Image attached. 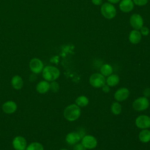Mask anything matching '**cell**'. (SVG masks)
I'll use <instances>...</instances> for the list:
<instances>
[{
	"instance_id": "cell-1",
	"label": "cell",
	"mask_w": 150,
	"mask_h": 150,
	"mask_svg": "<svg viewBox=\"0 0 150 150\" xmlns=\"http://www.w3.org/2000/svg\"><path fill=\"white\" fill-rule=\"evenodd\" d=\"M81 114V110L77 105L73 104L68 105L63 112L64 117L68 121H74L77 120Z\"/></svg>"
},
{
	"instance_id": "cell-2",
	"label": "cell",
	"mask_w": 150,
	"mask_h": 150,
	"mask_svg": "<svg viewBox=\"0 0 150 150\" xmlns=\"http://www.w3.org/2000/svg\"><path fill=\"white\" fill-rule=\"evenodd\" d=\"M42 75L46 81H53L56 80L60 76V71L56 67L47 66L43 68Z\"/></svg>"
},
{
	"instance_id": "cell-3",
	"label": "cell",
	"mask_w": 150,
	"mask_h": 150,
	"mask_svg": "<svg viewBox=\"0 0 150 150\" xmlns=\"http://www.w3.org/2000/svg\"><path fill=\"white\" fill-rule=\"evenodd\" d=\"M101 14L107 19H112L116 15V9L115 7L108 2L104 3L101 7Z\"/></svg>"
},
{
	"instance_id": "cell-4",
	"label": "cell",
	"mask_w": 150,
	"mask_h": 150,
	"mask_svg": "<svg viewBox=\"0 0 150 150\" xmlns=\"http://www.w3.org/2000/svg\"><path fill=\"white\" fill-rule=\"evenodd\" d=\"M89 81L93 87L100 88L105 84L106 80L105 77L101 73H94L90 76Z\"/></svg>"
},
{
	"instance_id": "cell-5",
	"label": "cell",
	"mask_w": 150,
	"mask_h": 150,
	"mask_svg": "<svg viewBox=\"0 0 150 150\" xmlns=\"http://www.w3.org/2000/svg\"><path fill=\"white\" fill-rule=\"evenodd\" d=\"M149 103V100L145 97H141L136 99L132 103V107L136 111H141L148 108Z\"/></svg>"
},
{
	"instance_id": "cell-6",
	"label": "cell",
	"mask_w": 150,
	"mask_h": 150,
	"mask_svg": "<svg viewBox=\"0 0 150 150\" xmlns=\"http://www.w3.org/2000/svg\"><path fill=\"white\" fill-rule=\"evenodd\" d=\"M135 124L141 129L148 128L150 127V117L145 115H139L135 120Z\"/></svg>"
},
{
	"instance_id": "cell-7",
	"label": "cell",
	"mask_w": 150,
	"mask_h": 150,
	"mask_svg": "<svg viewBox=\"0 0 150 150\" xmlns=\"http://www.w3.org/2000/svg\"><path fill=\"white\" fill-rule=\"evenodd\" d=\"M29 67L33 73L39 74L41 73L43 69V64L40 59L34 58L30 60Z\"/></svg>"
},
{
	"instance_id": "cell-8",
	"label": "cell",
	"mask_w": 150,
	"mask_h": 150,
	"mask_svg": "<svg viewBox=\"0 0 150 150\" xmlns=\"http://www.w3.org/2000/svg\"><path fill=\"white\" fill-rule=\"evenodd\" d=\"M129 22L131 26L134 29L139 30L142 27L144 21L142 16L140 15L138 13H134L130 17Z\"/></svg>"
},
{
	"instance_id": "cell-9",
	"label": "cell",
	"mask_w": 150,
	"mask_h": 150,
	"mask_svg": "<svg viewBox=\"0 0 150 150\" xmlns=\"http://www.w3.org/2000/svg\"><path fill=\"white\" fill-rule=\"evenodd\" d=\"M81 144L87 149H93L97 145L96 138L92 135H86L81 140Z\"/></svg>"
},
{
	"instance_id": "cell-10",
	"label": "cell",
	"mask_w": 150,
	"mask_h": 150,
	"mask_svg": "<svg viewBox=\"0 0 150 150\" xmlns=\"http://www.w3.org/2000/svg\"><path fill=\"white\" fill-rule=\"evenodd\" d=\"M12 145L16 150H25L27 147V142L23 137L17 136L13 139Z\"/></svg>"
},
{
	"instance_id": "cell-11",
	"label": "cell",
	"mask_w": 150,
	"mask_h": 150,
	"mask_svg": "<svg viewBox=\"0 0 150 150\" xmlns=\"http://www.w3.org/2000/svg\"><path fill=\"white\" fill-rule=\"evenodd\" d=\"M129 96V90L127 88H120L114 94V98L118 101H122L126 100Z\"/></svg>"
},
{
	"instance_id": "cell-12",
	"label": "cell",
	"mask_w": 150,
	"mask_h": 150,
	"mask_svg": "<svg viewBox=\"0 0 150 150\" xmlns=\"http://www.w3.org/2000/svg\"><path fill=\"white\" fill-rule=\"evenodd\" d=\"M119 7L123 12H129L134 8V2L132 0H122L120 3Z\"/></svg>"
},
{
	"instance_id": "cell-13",
	"label": "cell",
	"mask_w": 150,
	"mask_h": 150,
	"mask_svg": "<svg viewBox=\"0 0 150 150\" xmlns=\"http://www.w3.org/2000/svg\"><path fill=\"white\" fill-rule=\"evenodd\" d=\"M81 136L77 132H71L69 133L66 137V141L70 145H75L80 141Z\"/></svg>"
},
{
	"instance_id": "cell-14",
	"label": "cell",
	"mask_w": 150,
	"mask_h": 150,
	"mask_svg": "<svg viewBox=\"0 0 150 150\" xmlns=\"http://www.w3.org/2000/svg\"><path fill=\"white\" fill-rule=\"evenodd\" d=\"M17 109L16 104L12 101H8L2 105L3 111L7 114H12Z\"/></svg>"
},
{
	"instance_id": "cell-15",
	"label": "cell",
	"mask_w": 150,
	"mask_h": 150,
	"mask_svg": "<svg viewBox=\"0 0 150 150\" xmlns=\"http://www.w3.org/2000/svg\"><path fill=\"white\" fill-rule=\"evenodd\" d=\"M129 40L133 44L138 43L141 40V33L138 30H132L129 35Z\"/></svg>"
},
{
	"instance_id": "cell-16",
	"label": "cell",
	"mask_w": 150,
	"mask_h": 150,
	"mask_svg": "<svg viewBox=\"0 0 150 150\" xmlns=\"http://www.w3.org/2000/svg\"><path fill=\"white\" fill-rule=\"evenodd\" d=\"M50 89V83L47 81H41L36 86V90L38 93L44 94Z\"/></svg>"
},
{
	"instance_id": "cell-17",
	"label": "cell",
	"mask_w": 150,
	"mask_h": 150,
	"mask_svg": "<svg viewBox=\"0 0 150 150\" xmlns=\"http://www.w3.org/2000/svg\"><path fill=\"white\" fill-rule=\"evenodd\" d=\"M11 84L14 88L19 90L22 87L23 85V81L22 79L19 76H15L11 80Z\"/></svg>"
},
{
	"instance_id": "cell-18",
	"label": "cell",
	"mask_w": 150,
	"mask_h": 150,
	"mask_svg": "<svg viewBox=\"0 0 150 150\" xmlns=\"http://www.w3.org/2000/svg\"><path fill=\"white\" fill-rule=\"evenodd\" d=\"M120 81L119 76L117 74H111L108 76L106 80V83L110 87L115 86L118 84Z\"/></svg>"
},
{
	"instance_id": "cell-19",
	"label": "cell",
	"mask_w": 150,
	"mask_h": 150,
	"mask_svg": "<svg viewBox=\"0 0 150 150\" xmlns=\"http://www.w3.org/2000/svg\"><path fill=\"white\" fill-rule=\"evenodd\" d=\"M139 139L144 143L149 142L150 141V131L147 129H142L139 134Z\"/></svg>"
},
{
	"instance_id": "cell-20",
	"label": "cell",
	"mask_w": 150,
	"mask_h": 150,
	"mask_svg": "<svg viewBox=\"0 0 150 150\" xmlns=\"http://www.w3.org/2000/svg\"><path fill=\"white\" fill-rule=\"evenodd\" d=\"M113 69L111 66L108 64H103L100 68V72L104 76H108L112 73Z\"/></svg>"
},
{
	"instance_id": "cell-21",
	"label": "cell",
	"mask_w": 150,
	"mask_h": 150,
	"mask_svg": "<svg viewBox=\"0 0 150 150\" xmlns=\"http://www.w3.org/2000/svg\"><path fill=\"white\" fill-rule=\"evenodd\" d=\"M76 104L79 107H86L88 104V99L84 96H80L77 97L75 101Z\"/></svg>"
},
{
	"instance_id": "cell-22",
	"label": "cell",
	"mask_w": 150,
	"mask_h": 150,
	"mask_svg": "<svg viewBox=\"0 0 150 150\" xmlns=\"http://www.w3.org/2000/svg\"><path fill=\"white\" fill-rule=\"evenodd\" d=\"M111 110L112 112L115 115L120 114L122 110L121 106L118 102H114L111 105Z\"/></svg>"
},
{
	"instance_id": "cell-23",
	"label": "cell",
	"mask_w": 150,
	"mask_h": 150,
	"mask_svg": "<svg viewBox=\"0 0 150 150\" xmlns=\"http://www.w3.org/2000/svg\"><path fill=\"white\" fill-rule=\"evenodd\" d=\"M26 150H43L42 145L39 142H32L26 148Z\"/></svg>"
},
{
	"instance_id": "cell-24",
	"label": "cell",
	"mask_w": 150,
	"mask_h": 150,
	"mask_svg": "<svg viewBox=\"0 0 150 150\" xmlns=\"http://www.w3.org/2000/svg\"><path fill=\"white\" fill-rule=\"evenodd\" d=\"M50 89L52 90V91L54 93L57 92L59 89V86L58 83L56 81H53L51 83H50Z\"/></svg>"
},
{
	"instance_id": "cell-25",
	"label": "cell",
	"mask_w": 150,
	"mask_h": 150,
	"mask_svg": "<svg viewBox=\"0 0 150 150\" xmlns=\"http://www.w3.org/2000/svg\"><path fill=\"white\" fill-rule=\"evenodd\" d=\"M133 2L137 5L143 6L148 3V0H133Z\"/></svg>"
},
{
	"instance_id": "cell-26",
	"label": "cell",
	"mask_w": 150,
	"mask_h": 150,
	"mask_svg": "<svg viewBox=\"0 0 150 150\" xmlns=\"http://www.w3.org/2000/svg\"><path fill=\"white\" fill-rule=\"evenodd\" d=\"M86 148L83 146V145L81 143H77L75 144L73 149L74 150H86Z\"/></svg>"
},
{
	"instance_id": "cell-27",
	"label": "cell",
	"mask_w": 150,
	"mask_h": 150,
	"mask_svg": "<svg viewBox=\"0 0 150 150\" xmlns=\"http://www.w3.org/2000/svg\"><path fill=\"white\" fill-rule=\"evenodd\" d=\"M141 33L144 36H147L149 34V30L146 27H142L141 29Z\"/></svg>"
},
{
	"instance_id": "cell-28",
	"label": "cell",
	"mask_w": 150,
	"mask_h": 150,
	"mask_svg": "<svg viewBox=\"0 0 150 150\" xmlns=\"http://www.w3.org/2000/svg\"><path fill=\"white\" fill-rule=\"evenodd\" d=\"M103 91L105 93H108L109 92V91L110 90V86H108V85H105L104 84L103 86Z\"/></svg>"
},
{
	"instance_id": "cell-29",
	"label": "cell",
	"mask_w": 150,
	"mask_h": 150,
	"mask_svg": "<svg viewBox=\"0 0 150 150\" xmlns=\"http://www.w3.org/2000/svg\"><path fill=\"white\" fill-rule=\"evenodd\" d=\"M144 95L145 96V97H149L150 96V88H146L144 91Z\"/></svg>"
},
{
	"instance_id": "cell-30",
	"label": "cell",
	"mask_w": 150,
	"mask_h": 150,
	"mask_svg": "<svg viewBox=\"0 0 150 150\" xmlns=\"http://www.w3.org/2000/svg\"><path fill=\"white\" fill-rule=\"evenodd\" d=\"M91 2L96 5H100L102 3V0H91Z\"/></svg>"
},
{
	"instance_id": "cell-31",
	"label": "cell",
	"mask_w": 150,
	"mask_h": 150,
	"mask_svg": "<svg viewBox=\"0 0 150 150\" xmlns=\"http://www.w3.org/2000/svg\"><path fill=\"white\" fill-rule=\"evenodd\" d=\"M120 0H108V1L111 4H117L118 3Z\"/></svg>"
},
{
	"instance_id": "cell-32",
	"label": "cell",
	"mask_w": 150,
	"mask_h": 150,
	"mask_svg": "<svg viewBox=\"0 0 150 150\" xmlns=\"http://www.w3.org/2000/svg\"><path fill=\"white\" fill-rule=\"evenodd\" d=\"M60 150H68V149H62Z\"/></svg>"
}]
</instances>
